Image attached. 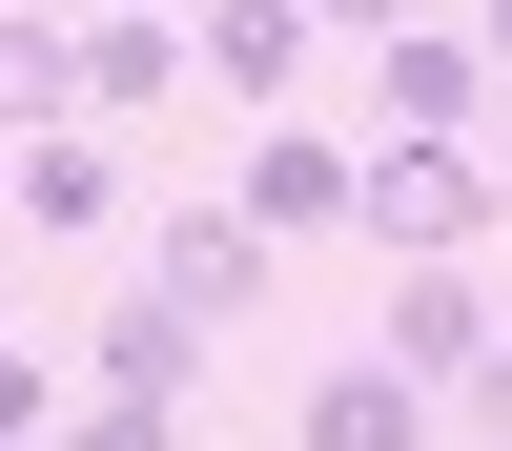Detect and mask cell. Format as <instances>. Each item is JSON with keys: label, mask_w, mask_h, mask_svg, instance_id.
<instances>
[{"label": "cell", "mask_w": 512, "mask_h": 451, "mask_svg": "<svg viewBox=\"0 0 512 451\" xmlns=\"http://www.w3.org/2000/svg\"><path fill=\"white\" fill-rule=\"evenodd\" d=\"M0 451H62V369L41 349H0Z\"/></svg>", "instance_id": "obj_13"}, {"label": "cell", "mask_w": 512, "mask_h": 451, "mask_svg": "<svg viewBox=\"0 0 512 451\" xmlns=\"http://www.w3.org/2000/svg\"><path fill=\"white\" fill-rule=\"evenodd\" d=\"M185 82H205V21H185V0H82V103H103V123L185 103Z\"/></svg>", "instance_id": "obj_6"}, {"label": "cell", "mask_w": 512, "mask_h": 451, "mask_svg": "<svg viewBox=\"0 0 512 451\" xmlns=\"http://www.w3.org/2000/svg\"><path fill=\"white\" fill-rule=\"evenodd\" d=\"M287 451H451V390L390 349H328L308 390H287Z\"/></svg>", "instance_id": "obj_3"}, {"label": "cell", "mask_w": 512, "mask_h": 451, "mask_svg": "<svg viewBox=\"0 0 512 451\" xmlns=\"http://www.w3.org/2000/svg\"><path fill=\"white\" fill-rule=\"evenodd\" d=\"M0 226H21V144H0Z\"/></svg>", "instance_id": "obj_17"}, {"label": "cell", "mask_w": 512, "mask_h": 451, "mask_svg": "<svg viewBox=\"0 0 512 451\" xmlns=\"http://www.w3.org/2000/svg\"><path fill=\"white\" fill-rule=\"evenodd\" d=\"M185 21H205V82H226V103H246V123H267V103H287V82H308V41H328V21H308V0H185Z\"/></svg>", "instance_id": "obj_9"}, {"label": "cell", "mask_w": 512, "mask_h": 451, "mask_svg": "<svg viewBox=\"0 0 512 451\" xmlns=\"http://www.w3.org/2000/svg\"><path fill=\"white\" fill-rule=\"evenodd\" d=\"M492 82H512V62H492L472 21H410V41H369V103H390V123H492Z\"/></svg>", "instance_id": "obj_8"}, {"label": "cell", "mask_w": 512, "mask_h": 451, "mask_svg": "<svg viewBox=\"0 0 512 451\" xmlns=\"http://www.w3.org/2000/svg\"><path fill=\"white\" fill-rule=\"evenodd\" d=\"M205 349H226V328H185L164 287H123V308H82V390H164V410H205Z\"/></svg>", "instance_id": "obj_7"}, {"label": "cell", "mask_w": 512, "mask_h": 451, "mask_svg": "<svg viewBox=\"0 0 512 451\" xmlns=\"http://www.w3.org/2000/svg\"><path fill=\"white\" fill-rule=\"evenodd\" d=\"M472 144H492V164H512V82H492V123H472Z\"/></svg>", "instance_id": "obj_15"}, {"label": "cell", "mask_w": 512, "mask_h": 451, "mask_svg": "<svg viewBox=\"0 0 512 451\" xmlns=\"http://www.w3.org/2000/svg\"><path fill=\"white\" fill-rule=\"evenodd\" d=\"M226 205H246V226H287V246H328V226H369V144H328V123H287V103H267Z\"/></svg>", "instance_id": "obj_4"}, {"label": "cell", "mask_w": 512, "mask_h": 451, "mask_svg": "<svg viewBox=\"0 0 512 451\" xmlns=\"http://www.w3.org/2000/svg\"><path fill=\"white\" fill-rule=\"evenodd\" d=\"M103 226H123V164L82 123H21V246H103Z\"/></svg>", "instance_id": "obj_10"}, {"label": "cell", "mask_w": 512, "mask_h": 451, "mask_svg": "<svg viewBox=\"0 0 512 451\" xmlns=\"http://www.w3.org/2000/svg\"><path fill=\"white\" fill-rule=\"evenodd\" d=\"M144 287L185 328H267V287H287V226H246V205H164L144 226Z\"/></svg>", "instance_id": "obj_2"}, {"label": "cell", "mask_w": 512, "mask_h": 451, "mask_svg": "<svg viewBox=\"0 0 512 451\" xmlns=\"http://www.w3.org/2000/svg\"><path fill=\"white\" fill-rule=\"evenodd\" d=\"M62 451H185V410H164V390H82Z\"/></svg>", "instance_id": "obj_12"}, {"label": "cell", "mask_w": 512, "mask_h": 451, "mask_svg": "<svg viewBox=\"0 0 512 451\" xmlns=\"http://www.w3.org/2000/svg\"><path fill=\"white\" fill-rule=\"evenodd\" d=\"M308 21H328V41H410L431 0H308Z\"/></svg>", "instance_id": "obj_14"}, {"label": "cell", "mask_w": 512, "mask_h": 451, "mask_svg": "<svg viewBox=\"0 0 512 451\" xmlns=\"http://www.w3.org/2000/svg\"><path fill=\"white\" fill-rule=\"evenodd\" d=\"M492 226H512V164L472 144V123H390V144H369V226L349 246L410 267V246H492Z\"/></svg>", "instance_id": "obj_1"}, {"label": "cell", "mask_w": 512, "mask_h": 451, "mask_svg": "<svg viewBox=\"0 0 512 451\" xmlns=\"http://www.w3.org/2000/svg\"><path fill=\"white\" fill-rule=\"evenodd\" d=\"M62 103H82V21L0 0V123H62Z\"/></svg>", "instance_id": "obj_11"}, {"label": "cell", "mask_w": 512, "mask_h": 451, "mask_svg": "<svg viewBox=\"0 0 512 451\" xmlns=\"http://www.w3.org/2000/svg\"><path fill=\"white\" fill-rule=\"evenodd\" d=\"M472 41H492V62H512V0H472Z\"/></svg>", "instance_id": "obj_16"}, {"label": "cell", "mask_w": 512, "mask_h": 451, "mask_svg": "<svg viewBox=\"0 0 512 451\" xmlns=\"http://www.w3.org/2000/svg\"><path fill=\"white\" fill-rule=\"evenodd\" d=\"M369 349H390V369H431V390H472V369L512 349V308L472 287V246H410V267H390V328H369Z\"/></svg>", "instance_id": "obj_5"}]
</instances>
